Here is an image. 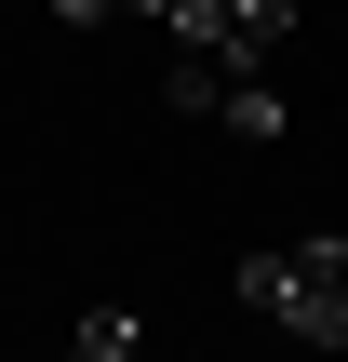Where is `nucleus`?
Listing matches in <instances>:
<instances>
[{
	"instance_id": "1",
	"label": "nucleus",
	"mask_w": 348,
	"mask_h": 362,
	"mask_svg": "<svg viewBox=\"0 0 348 362\" xmlns=\"http://www.w3.org/2000/svg\"><path fill=\"white\" fill-rule=\"evenodd\" d=\"M241 309L308 349H348V269H322V255H241Z\"/></svg>"
},
{
	"instance_id": "2",
	"label": "nucleus",
	"mask_w": 348,
	"mask_h": 362,
	"mask_svg": "<svg viewBox=\"0 0 348 362\" xmlns=\"http://www.w3.org/2000/svg\"><path fill=\"white\" fill-rule=\"evenodd\" d=\"M228 27H241V81H255V67H268V54L308 27V0H228Z\"/></svg>"
},
{
	"instance_id": "3",
	"label": "nucleus",
	"mask_w": 348,
	"mask_h": 362,
	"mask_svg": "<svg viewBox=\"0 0 348 362\" xmlns=\"http://www.w3.org/2000/svg\"><path fill=\"white\" fill-rule=\"evenodd\" d=\"M215 121H228V134H282L295 107H282V81L255 67V81H228V94H215Z\"/></svg>"
},
{
	"instance_id": "4",
	"label": "nucleus",
	"mask_w": 348,
	"mask_h": 362,
	"mask_svg": "<svg viewBox=\"0 0 348 362\" xmlns=\"http://www.w3.org/2000/svg\"><path fill=\"white\" fill-rule=\"evenodd\" d=\"M80 362H134V309H94L80 322Z\"/></svg>"
},
{
	"instance_id": "5",
	"label": "nucleus",
	"mask_w": 348,
	"mask_h": 362,
	"mask_svg": "<svg viewBox=\"0 0 348 362\" xmlns=\"http://www.w3.org/2000/svg\"><path fill=\"white\" fill-rule=\"evenodd\" d=\"M54 13H67V27H94V13H121V0H54Z\"/></svg>"
},
{
	"instance_id": "6",
	"label": "nucleus",
	"mask_w": 348,
	"mask_h": 362,
	"mask_svg": "<svg viewBox=\"0 0 348 362\" xmlns=\"http://www.w3.org/2000/svg\"><path fill=\"white\" fill-rule=\"evenodd\" d=\"M308 255H322V269H348V228H322V242H308Z\"/></svg>"
},
{
	"instance_id": "7",
	"label": "nucleus",
	"mask_w": 348,
	"mask_h": 362,
	"mask_svg": "<svg viewBox=\"0 0 348 362\" xmlns=\"http://www.w3.org/2000/svg\"><path fill=\"white\" fill-rule=\"evenodd\" d=\"M335 362H348V349H335Z\"/></svg>"
}]
</instances>
